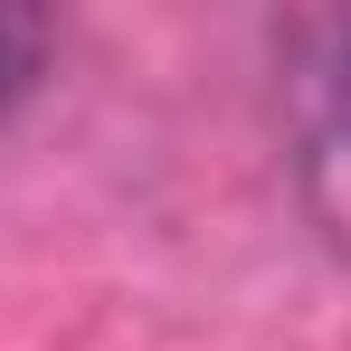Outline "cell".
I'll use <instances>...</instances> for the list:
<instances>
[{
  "mask_svg": "<svg viewBox=\"0 0 351 351\" xmlns=\"http://www.w3.org/2000/svg\"><path fill=\"white\" fill-rule=\"evenodd\" d=\"M38 48H48V19H38V10H0V114H10L19 86L38 76Z\"/></svg>",
  "mask_w": 351,
  "mask_h": 351,
  "instance_id": "obj_1",
  "label": "cell"
}]
</instances>
